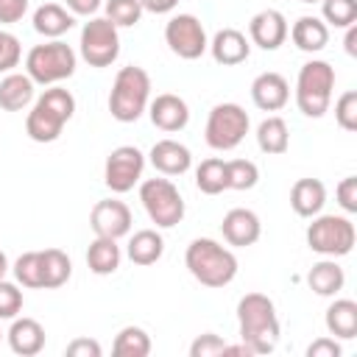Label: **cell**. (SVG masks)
Masks as SVG:
<instances>
[{"label": "cell", "mask_w": 357, "mask_h": 357, "mask_svg": "<svg viewBox=\"0 0 357 357\" xmlns=\"http://www.w3.org/2000/svg\"><path fill=\"white\" fill-rule=\"evenodd\" d=\"M237 329L251 354H271L282 332L273 301L265 293H245L237 301Z\"/></svg>", "instance_id": "cell-1"}, {"label": "cell", "mask_w": 357, "mask_h": 357, "mask_svg": "<svg viewBox=\"0 0 357 357\" xmlns=\"http://www.w3.org/2000/svg\"><path fill=\"white\" fill-rule=\"evenodd\" d=\"M75 114V98L70 89L64 86H47L31 106L28 117H25V134L33 142H56L64 131V126L70 123V117Z\"/></svg>", "instance_id": "cell-2"}, {"label": "cell", "mask_w": 357, "mask_h": 357, "mask_svg": "<svg viewBox=\"0 0 357 357\" xmlns=\"http://www.w3.org/2000/svg\"><path fill=\"white\" fill-rule=\"evenodd\" d=\"M184 265L204 287H226L237 276V257L212 237H195L184 251Z\"/></svg>", "instance_id": "cell-3"}, {"label": "cell", "mask_w": 357, "mask_h": 357, "mask_svg": "<svg viewBox=\"0 0 357 357\" xmlns=\"http://www.w3.org/2000/svg\"><path fill=\"white\" fill-rule=\"evenodd\" d=\"M151 103V75L137 67H120L109 92V112L117 123H137Z\"/></svg>", "instance_id": "cell-4"}, {"label": "cell", "mask_w": 357, "mask_h": 357, "mask_svg": "<svg viewBox=\"0 0 357 357\" xmlns=\"http://www.w3.org/2000/svg\"><path fill=\"white\" fill-rule=\"evenodd\" d=\"M332 89H335V67L324 59H312L301 64L298 78H296V106L304 117H324L332 103Z\"/></svg>", "instance_id": "cell-5"}, {"label": "cell", "mask_w": 357, "mask_h": 357, "mask_svg": "<svg viewBox=\"0 0 357 357\" xmlns=\"http://www.w3.org/2000/svg\"><path fill=\"white\" fill-rule=\"evenodd\" d=\"M75 64H78L75 50L61 39H50V42L33 45L28 50V56H25V73L39 86L61 84L64 78H70L75 73Z\"/></svg>", "instance_id": "cell-6"}, {"label": "cell", "mask_w": 357, "mask_h": 357, "mask_svg": "<svg viewBox=\"0 0 357 357\" xmlns=\"http://www.w3.org/2000/svg\"><path fill=\"white\" fill-rule=\"evenodd\" d=\"M354 240H357V231H354V223L346 218V215H315L312 223L307 226V245L310 251L321 254V257H346L351 254L354 248Z\"/></svg>", "instance_id": "cell-7"}, {"label": "cell", "mask_w": 357, "mask_h": 357, "mask_svg": "<svg viewBox=\"0 0 357 357\" xmlns=\"http://www.w3.org/2000/svg\"><path fill=\"white\" fill-rule=\"evenodd\" d=\"M248 114L240 103H218L212 106L204 128V139L212 151H234L248 134Z\"/></svg>", "instance_id": "cell-8"}, {"label": "cell", "mask_w": 357, "mask_h": 357, "mask_svg": "<svg viewBox=\"0 0 357 357\" xmlns=\"http://www.w3.org/2000/svg\"><path fill=\"white\" fill-rule=\"evenodd\" d=\"M139 201L159 229H173L184 218V198L170 178H145L139 184Z\"/></svg>", "instance_id": "cell-9"}, {"label": "cell", "mask_w": 357, "mask_h": 357, "mask_svg": "<svg viewBox=\"0 0 357 357\" xmlns=\"http://www.w3.org/2000/svg\"><path fill=\"white\" fill-rule=\"evenodd\" d=\"M81 59L89 67H109L120 56V28L106 20V17H92L81 28V42H78Z\"/></svg>", "instance_id": "cell-10"}, {"label": "cell", "mask_w": 357, "mask_h": 357, "mask_svg": "<svg viewBox=\"0 0 357 357\" xmlns=\"http://www.w3.org/2000/svg\"><path fill=\"white\" fill-rule=\"evenodd\" d=\"M165 42L184 61L201 59L206 53V47H209L206 31H204V25H201V20L195 14H173L167 20V25H165Z\"/></svg>", "instance_id": "cell-11"}, {"label": "cell", "mask_w": 357, "mask_h": 357, "mask_svg": "<svg viewBox=\"0 0 357 357\" xmlns=\"http://www.w3.org/2000/svg\"><path fill=\"white\" fill-rule=\"evenodd\" d=\"M142 170H145V153L137 145H120L106 156L103 181L112 192L123 195V192H128L139 184Z\"/></svg>", "instance_id": "cell-12"}, {"label": "cell", "mask_w": 357, "mask_h": 357, "mask_svg": "<svg viewBox=\"0 0 357 357\" xmlns=\"http://www.w3.org/2000/svg\"><path fill=\"white\" fill-rule=\"evenodd\" d=\"M89 226L95 237H112L120 240L131 231V209L117 198H103L89 212Z\"/></svg>", "instance_id": "cell-13"}, {"label": "cell", "mask_w": 357, "mask_h": 357, "mask_svg": "<svg viewBox=\"0 0 357 357\" xmlns=\"http://www.w3.org/2000/svg\"><path fill=\"white\" fill-rule=\"evenodd\" d=\"M287 31L290 25L279 8H262L248 22V42L262 50H279L287 39Z\"/></svg>", "instance_id": "cell-14"}, {"label": "cell", "mask_w": 357, "mask_h": 357, "mask_svg": "<svg viewBox=\"0 0 357 357\" xmlns=\"http://www.w3.org/2000/svg\"><path fill=\"white\" fill-rule=\"evenodd\" d=\"M220 234H223V240H226L229 245H234V248H248V245H254V243L259 240L262 223H259L257 212L237 206V209H229V212L223 215Z\"/></svg>", "instance_id": "cell-15"}, {"label": "cell", "mask_w": 357, "mask_h": 357, "mask_svg": "<svg viewBox=\"0 0 357 357\" xmlns=\"http://www.w3.org/2000/svg\"><path fill=\"white\" fill-rule=\"evenodd\" d=\"M251 100L257 109L262 112H279L287 106L290 100V84L282 73H259L254 81H251Z\"/></svg>", "instance_id": "cell-16"}, {"label": "cell", "mask_w": 357, "mask_h": 357, "mask_svg": "<svg viewBox=\"0 0 357 357\" xmlns=\"http://www.w3.org/2000/svg\"><path fill=\"white\" fill-rule=\"evenodd\" d=\"M148 114H151V123L167 134L173 131H181L187 123H190V106L184 98L173 95V92H162L156 95L151 103H148Z\"/></svg>", "instance_id": "cell-17"}, {"label": "cell", "mask_w": 357, "mask_h": 357, "mask_svg": "<svg viewBox=\"0 0 357 357\" xmlns=\"http://www.w3.org/2000/svg\"><path fill=\"white\" fill-rule=\"evenodd\" d=\"M209 53L218 64L223 67H234V64H243L248 56H251V42L243 31L237 28H220L212 42H209Z\"/></svg>", "instance_id": "cell-18"}, {"label": "cell", "mask_w": 357, "mask_h": 357, "mask_svg": "<svg viewBox=\"0 0 357 357\" xmlns=\"http://www.w3.org/2000/svg\"><path fill=\"white\" fill-rule=\"evenodd\" d=\"M148 159H151L153 170L162 173V176H181L192 165L190 148L181 145V142H176V139H159V142H153Z\"/></svg>", "instance_id": "cell-19"}, {"label": "cell", "mask_w": 357, "mask_h": 357, "mask_svg": "<svg viewBox=\"0 0 357 357\" xmlns=\"http://www.w3.org/2000/svg\"><path fill=\"white\" fill-rule=\"evenodd\" d=\"M8 346L20 357H33L45 349V326L36 318H11V326L6 332Z\"/></svg>", "instance_id": "cell-20"}, {"label": "cell", "mask_w": 357, "mask_h": 357, "mask_svg": "<svg viewBox=\"0 0 357 357\" xmlns=\"http://www.w3.org/2000/svg\"><path fill=\"white\" fill-rule=\"evenodd\" d=\"M287 36L293 39V45L298 50H304V53H321L326 47V42H329V25L321 17L304 14V17H298L293 22V28L287 31Z\"/></svg>", "instance_id": "cell-21"}, {"label": "cell", "mask_w": 357, "mask_h": 357, "mask_svg": "<svg viewBox=\"0 0 357 357\" xmlns=\"http://www.w3.org/2000/svg\"><path fill=\"white\" fill-rule=\"evenodd\" d=\"M326 204V187L321 178H298L290 190V206L298 218H315Z\"/></svg>", "instance_id": "cell-22"}, {"label": "cell", "mask_w": 357, "mask_h": 357, "mask_svg": "<svg viewBox=\"0 0 357 357\" xmlns=\"http://www.w3.org/2000/svg\"><path fill=\"white\" fill-rule=\"evenodd\" d=\"M33 92H36V84L28 78V73H14L11 70L0 81V109L22 112L33 103Z\"/></svg>", "instance_id": "cell-23"}, {"label": "cell", "mask_w": 357, "mask_h": 357, "mask_svg": "<svg viewBox=\"0 0 357 357\" xmlns=\"http://www.w3.org/2000/svg\"><path fill=\"white\" fill-rule=\"evenodd\" d=\"M73 25H75V14L59 3H42L33 11V31L42 33L45 39H61Z\"/></svg>", "instance_id": "cell-24"}, {"label": "cell", "mask_w": 357, "mask_h": 357, "mask_svg": "<svg viewBox=\"0 0 357 357\" xmlns=\"http://www.w3.org/2000/svg\"><path fill=\"white\" fill-rule=\"evenodd\" d=\"M307 284L315 296H337L346 284V273L343 268L332 259V257H324L321 262H315L307 273Z\"/></svg>", "instance_id": "cell-25"}, {"label": "cell", "mask_w": 357, "mask_h": 357, "mask_svg": "<svg viewBox=\"0 0 357 357\" xmlns=\"http://www.w3.org/2000/svg\"><path fill=\"white\" fill-rule=\"evenodd\" d=\"M326 332L340 340H351L357 335V301L351 298H335L326 307Z\"/></svg>", "instance_id": "cell-26"}, {"label": "cell", "mask_w": 357, "mask_h": 357, "mask_svg": "<svg viewBox=\"0 0 357 357\" xmlns=\"http://www.w3.org/2000/svg\"><path fill=\"white\" fill-rule=\"evenodd\" d=\"M162 254H165V240H162V234L156 229H139V231L131 234V240H128V259L134 265H142V268L153 265V262L162 259Z\"/></svg>", "instance_id": "cell-27"}, {"label": "cell", "mask_w": 357, "mask_h": 357, "mask_svg": "<svg viewBox=\"0 0 357 357\" xmlns=\"http://www.w3.org/2000/svg\"><path fill=\"white\" fill-rule=\"evenodd\" d=\"M257 145L262 153L268 156H279V153H287L290 148V128L282 117H265L259 126H257Z\"/></svg>", "instance_id": "cell-28"}, {"label": "cell", "mask_w": 357, "mask_h": 357, "mask_svg": "<svg viewBox=\"0 0 357 357\" xmlns=\"http://www.w3.org/2000/svg\"><path fill=\"white\" fill-rule=\"evenodd\" d=\"M120 245H117V240H112V237H95L92 243H89V248H86V265H89V271L92 273H98V276H109V273H114L117 268H120Z\"/></svg>", "instance_id": "cell-29"}, {"label": "cell", "mask_w": 357, "mask_h": 357, "mask_svg": "<svg viewBox=\"0 0 357 357\" xmlns=\"http://www.w3.org/2000/svg\"><path fill=\"white\" fill-rule=\"evenodd\" d=\"M73 276V262L61 248H45L42 251V287L45 290H56L61 284H67V279Z\"/></svg>", "instance_id": "cell-30"}, {"label": "cell", "mask_w": 357, "mask_h": 357, "mask_svg": "<svg viewBox=\"0 0 357 357\" xmlns=\"http://www.w3.org/2000/svg\"><path fill=\"white\" fill-rule=\"evenodd\" d=\"M195 187H198L204 195H218V192L229 190V181H226V162L218 159V156L204 159V162L195 167Z\"/></svg>", "instance_id": "cell-31"}, {"label": "cell", "mask_w": 357, "mask_h": 357, "mask_svg": "<svg viewBox=\"0 0 357 357\" xmlns=\"http://www.w3.org/2000/svg\"><path fill=\"white\" fill-rule=\"evenodd\" d=\"M117 357H148L151 354V335L142 326H123L112 343Z\"/></svg>", "instance_id": "cell-32"}, {"label": "cell", "mask_w": 357, "mask_h": 357, "mask_svg": "<svg viewBox=\"0 0 357 357\" xmlns=\"http://www.w3.org/2000/svg\"><path fill=\"white\" fill-rule=\"evenodd\" d=\"M17 284L22 287H42V251H25L11 265Z\"/></svg>", "instance_id": "cell-33"}, {"label": "cell", "mask_w": 357, "mask_h": 357, "mask_svg": "<svg viewBox=\"0 0 357 357\" xmlns=\"http://www.w3.org/2000/svg\"><path fill=\"white\" fill-rule=\"evenodd\" d=\"M226 181H229V190H251L259 181V167L251 159H229Z\"/></svg>", "instance_id": "cell-34"}, {"label": "cell", "mask_w": 357, "mask_h": 357, "mask_svg": "<svg viewBox=\"0 0 357 357\" xmlns=\"http://www.w3.org/2000/svg\"><path fill=\"white\" fill-rule=\"evenodd\" d=\"M321 14L326 25L349 28L357 22V0H321Z\"/></svg>", "instance_id": "cell-35"}, {"label": "cell", "mask_w": 357, "mask_h": 357, "mask_svg": "<svg viewBox=\"0 0 357 357\" xmlns=\"http://www.w3.org/2000/svg\"><path fill=\"white\" fill-rule=\"evenodd\" d=\"M103 8H106V20H112L117 28H131L142 17L139 0H106Z\"/></svg>", "instance_id": "cell-36"}, {"label": "cell", "mask_w": 357, "mask_h": 357, "mask_svg": "<svg viewBox=\"0 0 357 357\" xmlns=\"http://www.w3.org/2000/svg\"><path fill=\"white\" fill-rule=\"evenodd\" d=\"M20 310H22V290L17 287V282L0 279V321L17 318Z\"/></svg>", "instance_id": "cell-37"}, {"label": "cell", "mask_w": 357, "mask_h": 357, "mask_svg": "<svg viewBox=\"0 0 357 357\" xmlns=\"http://www.w3.org/2000/svg\"><path fill=\"white\" fill-rule=\"evenodd\" d=\"M335 120L343 131H357V92L349 89L335 100Z\"/></svg>", "instance_id": "cell-38"}, {"label": "cell", "mask_w": 357, "mask_h": 357, "mask_svg": "<svg viewBox=\"0 0 357 357\" xmlns=\"http://www.w3.org/2000/svg\"><path fill=\"white\" fill-rule=\"evenodd\" d=\"M22 59V45L14 33L0 28V73H11Z\"/></svg>", "instance_id": "cell-39"}, {"label": "cell", "mask_w": 357, "mask_h": 357, "mask_svg": "<svg viewBox=\"0 0 357 357\" xmlns=\"http://www.w3.org/2000/svg\"><path fill=\"white\" fill-rule=\"evenodd\" d=\"M226 354V340L215 332H204L190 343V357H218Z\"/></svg>", "instance_id": "cell-40"}, {"label": "cell", "mask_w": 357, "mask_h": 357, "mask_svg": "<svg viewBox=\"0 0 357 357\" xmlns=\"http://www.w3.org/2000/svg\"><path fill=\"white\" fill-rule=\"evenodd\" d=\"M335 195H337V204L346 215H354L357 212V176H346L340 178V184L335 187Z\"/></svg>", "instance_id": "cell-41"}, {"label": "cell", "mask_w": 357, "mask_h": 357, "mask_svg": "<svg viewBox=\"0 0 357 357\" xmlns=\"http://www.w3.org/2000/svg\"><path fill=\"white\" fill-rule=\"evenodd\" d=\"M64 354H67V357H100L103 349H100V343L92 340V337H75V340L67 343Z\"/></svg>", "instance_id": "cell-42"}, {"label": "cell", "mask_w": 357, "mask_h": 357, "mask_svg": "<svg viewBox=\"0 0 357 357\" xmlns=\"http://www.w3.org/2000/svg\"><path fill=\"white\" fill-rule=\"evenodd\" d=\"M28 0H0V25H14L25 17Z\"/></svg>", "instance_id": "cell-43"}, {"label": "cell", "mask_w": 357, "mask_h": 357, "mask_svg": "<svg viewBox=\"0 0 357 357\" xmlns=\"http://www.w3.org/2000/svg\"><path fill=\"white\" fill-rule=\"evenodd\" d=\"M340 343L337 337H318L307 346V357H340Z\"/></svg>", "instance_id": "cell-44"}, {"label": "cell", "mask_w": 357, "mask_h": 357, "mask_svg": "<svg viewBox=\"0 0 357 357\" xmlns=\"http://www.w3.org/2000/svg\"><path fill=\"white\" fill-rule=\"evenodd\" d=\"M100 6H103V0H64V8L73 11L75 17H92V14H98Z\"/></svg>", "instance_id": "cell-45"}, {"label": "cell", "mask_w": 357, "mask_h": 357, "mask_svg": "<svg viewBox=\"0 0 357 357\" xmlns=\"http://www.w3.org/2000/svg\"><path fill=\"white\" fill-rule=\"evenodd\" d=\"M139 6L142 11H151V14H170L178 6V0H139Z\"/></svg>", "instance_id": "cell-46"}, {"label": "cell", "mask_w": 357, "mask_h": 357, "mask_svg": "<svg viewBox=\"0 0 357 357\" xmlns=\"http://www.w3.org/2000/svg\"><path fill=\"white\" fill-rule=\"evenodd\" d=\"M343 45H346V53H349V56H357V25H349V28H346Z\"/></svg>", "instance_id": "cell-47"}, {"label": "cell", "mask_w": 357, "mask_h": 357, "mask_svg": "<svg viewBox=\"0 0 357 357\" xmlns=\"http://www.w3.org/2000/svg\"><path fill=\"white\" fill-rule=\"evenodd\" d=\"M8 257H6V251H0V279H6V273H8Z\"/></svg>", "instance_id": "cell-48"}, {"label": "cell", "mask_w": 357, "mask_h": 357, "mask_svg": "<svg viewBox=\"0 0 357 357\" xmlns=\"http://www.w3.org/2000/svg\"><path fill=\"white\" fill-rule=\"evenodd\" d=\"M301 3H321V0H301Z\"/></svg>", "instance_id": "cell-49"}, {"label": "cell", "mask_w": 357, "mask_h": 357, "mask_svg": "<svg viewBox=\"0 0 357 357\" xmlns=\"http://www.w3.org/2000/svg\"><path fill=\"white\" fill-rule=\"evenodd\" d=\"M0 340H3V332H0Z\"/></svg>", "instance_id": "cell-50"}]
</instances>
